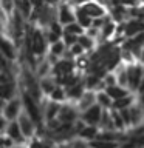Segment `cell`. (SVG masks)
Wrapping results in <instances>:
<instances>
[{
    "label": "cell",
    "instance_id": "9c48e42d",
    "mask_svg": "<svg viewBox=\"0 0 144 148\" xmlns=\"http://www.w3.org/2000/svg\"><path fill=\"white\" fill-rule=\"evenodd\" d=\"M74 71H79L74 59L60 57L57 62L53 63V66H51V74H53V76H60V74H68V73H74Z\"/></svg>",
    "mask_w": 144,
    "mask_h": 148
},
{
    "label": "cell",
    "instance_id": "4dcf8cb0",
    "mask_svg": "<svg viewBox=\"0 0 144 148\" xmlns=\"http://www.w3.org/2000/svg\"><path fill=\"white\" fill-rule=\"evenodd\" d=\"M139 6H141V9H143V11H144V2H143L141 5H139Z\"/></svg>",
    "mask_w": 144,
    "mask_h": 148
},
{
    "label": "cell",
    "instance_id": "2e32d148",
    "mask_svg": "<svg viewBox=\"0 0 144 148\" xmlns=\"http://www.w3.org/2000/svg\"><path fill=\"white\" fill-rule=\"evenodd\" d=\"M105 91L109 92V96L111 97L113 100H118V99H123V97H125V96H129L130 91L129 88H125V86H121V85H110V86H105Z\"/></svg>",
    "mask_w": 144,
    "mask_h": 148
},
{
    "label": "cell",
    "instance_id": "603a6c76",
    "mask_svg": "<svg viewBox=\"0 0 144 148\" xmlns=\"http://www.w3.org/2000/svg\"><path fill=\"white\" fill-rule=\"evenodd\" d=\"M123 142H115V140H101V139H95L90 142L91 148H121Z\"/></svg>",
    "mask_w": 144,
    "mask_h": 148
},
{
    "label": "cell",
    "instance_id": "4fadbf2b",
    "mask_svg": "<svg viewBox=\"0 0 144 148\" xmlns=\"http://www.w3.org/2000/svg\"><path fill=\"white\" fill-rule=\"evenodd\" d=\"M95 103H98V102H96V91L87 90L85 92H84V96L76 102V106H78V110L82 113V111L88 110L90 106H93Z\"/></svg>",
    "mask_w": 144,
    "mask_h": 148
},
{
    "label": "cell",
    "instance_id": "4316f807",
    "mask_svg": "<svg viewBox=\"0 0 144 148\" xmlns=\"http://www.w3.org/2000/svg\"><path fill=\"white\" fill-rule=\"evenodd\" d=\"M121 116H123V119H124V122L125 125H127V128L130 130L132 128V116H130V108H123V110H118Z\"/></svg>",
    "mask_w": 144,
    "mask_h": 148
},
{
    "label": "cell",
    "instance_id": "44dd1931",
    "mask_svg": "<svg viewBox=\"0 0 144 148\" xmlns=\"http://www.w3.org/2000/svg\"><path fill=\"white\" fill-rule=\"evenodd\" d=\"M48 99L54 100V102H59V103H65V102H68L67 88L57 85V86H56V90H54V91H53V92H51V94L48 96Z\"/></svg>",
    "mask_w": 144,
    "mask_h": 148
},
{
    "label": "cell",
    "instance_id": "3957f363",
    "mask_svg": "<svg viewBox=\"0 0 144 148\" xmlns=\"http://www.w3.org/2000/svg\"><path fill=\"white\" fill-rule=\"evenodd\" d=\"M127 74H129V90L136 94L138 88L144 79V65L139 62L129 63L127 65Z\"/></svg>",
    "mask_w": 144,
    "mask_h": 148
},
{
    "label": "cell",
    "instance_id": "7a4b0ae2",
    "mask_svg": "<svg viewBox=\"0 0 144 148\" xmlns=\"http://www.w3.org/2000/svg\"><path fill=\"white\" fill-rule=\"evenodd\" d=\"M23 111V102H22V96L19 94L16 97L9 100H2V116L5 119L11 120H17L19 116Z\"/></svg>",
    "mask_w": 144,
    "mask_h": 148
},
{
    "label": "cell",
    "instance_id": "484cf974",
    "mask_svg": "<svg viewBox=\"0 0 144 148\" xmlns=\"http://www.w3.org/2000/svg\"><path fill=\"white\" fill-rule=\"evenodd\" d=\"M62 40L65 42V45L68 46H73L74 43H78V40H79V36H74V34H70V32H64V36H62Z\"/></svg>",
    "mask_w": 144,
    "mask_h": 148
},
{
    "label": "cell",
    "instance_id": "8992f818",
    "mask_svg": "<svg viewBox=\"0 0 144 148\" xmlns=\"http://www.w3.org/2000/svg\"><path fill=\"white\" fill-rule=\"evenodd\" d=\"M79 117H81V111L78 110L76 103H73V102H65V103H62L59 116H57V119L62 123H74Z\"/></svg>",
    "mask_w": 144,
    "mask_h": 148
},
{
    "label": "cell",
    "instance_id": "7402d4cb",
    "mask_svg": "<svg viewBox=\"0 0 144 148\" xmlns=\"http://www.w3.org/2000/svg\"><path fill=\"white\" fill-rule=\"evenodd\" d=\"M111 120H113V125H115V128L118 130V131H129L123 116H121V113L115 108H111Z\"/></svg>",
    "mask_w": 144,
    "mask_h": 148
},
{
    "label": "cell",
    "instance_id": "d4e9b609",
    "mask_svg": "<svg viewBox=\"0 0 144 148\" xmlns=\"http://www.w3.org/2000/svg\"><path fill=\"white\" fill-rule=\"evenodd\" d=\"M68 148H91V147H90V142H87L82 137L76 136L71 140H68Z\"/></svg>",
    "mask_w": 144,
    "mask_h": 148
},
{
    "label": "cell",
    "instance_id": "52a82bcc",
    "mask_svg": "<svg viewBox=\"0 0 144 148\" xmlns=\"http://www.w3.org/2000/svg\"><path fill=\"white\" fill-rule=\"evenodd\" d=\"M102 114H104V108H102L99 103H95L93 106H90L88 110L82 111V113H81V119L87 125H98V127H99Z\"/></svg>",
    "mask_w": 144,
    "mask_h": 148
},
{
    "label": "cell",
    "instance_id": "d6986e66",
    "mask_svg": "<svg viewBox=\"0 0 144 148\" xmlns=\"http://www.w3.org/2000/svg\"><path fill=\"white\" fill-rule=\"evenodd\" d=\"M96 102L104 110H111L113 108V102L115 100L109 96V92H107L105 90H99V91H96Z\"/></svg>",
    "mask_w": 144,
    "mask_h": 148
},
{
    "label": "cell",
    "instance_id": "8fae6325",
    "mask_svg": "<svg viewBox=\"0 0 144 148\" xmlns=\"http://www.w3.org/2000/svg\"><path fill=\"white\" fill-rule=\"evenodd\" d=\"M3 133L8 134V136L11 137L16 143H26V142H28V139L23 136L22 128H20V125H19L17 120H11V122L8 123V127H6V130H5ZM3 133H2V134H3Z\"/></svg>",
    "mask_w": 144,
    "mask_h": 148
},
{
    "label": "cell",
    "instance_id": "7c38bea8",
    "mask_svg": "<svg viewBox=\"0 0 144 148\" xmlns=\"http://www.w3.org/2000/svg\"><path fill=\"white\" fill-rule=\"evenodd\" d=\"M87 91L85 85H84V79L81 82L74 83V85H70L67 86V96H68V102H73V103H76V102L81 99L84 96V92Z\"/></svg>",
    "mask_w": 144,
    "mask_h": 148
},
{
    "label": "cell",
    "instance_id": "ba28073f",
    "mask_svg": "<svg viewBox=\"0 0 144 148\" xmlns=\"http://www.w3.org/2000/svg\"><path fill=\"white\" fill-rule=\"evenodd\" d=\"M84 8V11H85L88 16L91 18H99V17H107L110 14V9L104 6L101 2H98V0H90V2L81 5Z\"/></svg>",
    "mask_w": 144,
    "mask_h": 148
},
{
    "label": "cell",
    "instance_id": "f546056e",
    "mask_svg": "<svg viewBox=\"0 0 144 148\" xmlns=\"http://www.w3.org/2000/svg\"><path fill=\"white\" fill-rule=\"evenodd\" d=\"M12 148H28V142L26 143H16Z\"/></svg>",
    "mask_w": 144,
    "mask_h": 148
},
{
    "label": "cell",
    "instance_id": "5b68a950",
    "mask_svg": "<svg viewBox=\"0 0 144 148\" xmlns=\"http://www.w3.org/2000/svg\"><path fill=\"white\" fill-rule=\"evenodd\" d=\"M17 122H19V125H20V128H22L23 136H25L28 140H31L33 137H36V136H37L39 127H37V123L31 119V116L28 114L25 110H23V111H22V114L19 116Z\"/></svg>",
    "mask_w": 144,
    "mask_h": 148
},
{
    "label": "cell",
    "instance_id": "30bf717a",
    "mask_svg": "<svg viewBox=\"0 0 144 148\" xmlns=\"http://www.w3.org/2000/svg\"><path fill=\"white\" fill-rule=\"evenodd\" d=\"M60 106L62 103H59V102H54L46 97L45 102L42 103V110H44V119H45V123L50 122V120H54L57 119L59 116V111H60Z\"/></svg>",
    "mask_w": 144,
    "mask_h": 148
},
{
    "label": "cell",
    "instance_id": "ac0fdd59",
    "mask_svg": "<svg viewBox=\"0 0 144 148\" xmlns=\"http://www.w3.org/2000/svg\"><path fill=\"white\" fill-rule=\"evenodd\" d=\"M99 131H101V128L98 127V125H85V127L82 128V131L79 133V137H82L84 140H87V142H91L98 137Z\"/></svg>",
    "mask_w": 144,
    "mask_h": 148
},
{
    "label": "cell",
    "instance_id": "ffe728a7",
    "mask_svg": "<svg viewBox=\"0 0 144 148\" xmlns=\"http://www.w3.org/2000/svg\"><path fill=\"white\" fill-rule=\"evenodd\" d=\"M67 49H68V46L65 45V42L62 39H60V40H57V42H54V43L50 45L48 54L53 56V57L60 59V57H64V54H65V51H67Z\"/></svg>",
    "mask_w": 144,
    "mask_h": 148
},
{
    "label": "cell",
    "instance_id": "e0dca14e",
    "mask_svg": "<svg viewBox=\"0 0 144 148\" xmlns=\"http://www.w3.org/2000/svg\"><path fill=\"white\" fill-rule=\"evenodd\" d=\"M74 12H76V22L79 23V25H82L85 29L93 25V18L84 11V8L81 6V5H74Z\"/></svg>",
    "mask_w": 144,
    "mask_h": 148
},
{
    "label": "cell",
    "instance_id": "cb8c5ba5",
    "mask_svg": "<svg viewBox=\"0 0 144 148\" xmlns=\"http://www.w3.org/2000/svg\"><path fill=\"white\" fill-rule=\"evenodd\" d=\"M85 31H87L85 28L82 25H79L78 22H73L70 25L64 26V32H70V34H74V36H82V34H85Z\"/></svg>",
    "mask_w": 144,
    "mask_h": 148
},
{
    "label": "cell",
    "instance_id": "83f0119b",
    "mask_svg": "<svg viewBox=\"0 0 144 148\" xmlns=\"http://www.w3.org/2000/svg\"><path fill=\"white\" fill-rule=\"evenodd\" d=\"M139 94H144V79H143L141 85H139V88H138V91H136V96H139Z\"/></svg>",
    "mask_w": 144,
    "mask_h": 148
},
{
    "label": "cell",
    "instance_id": "f1b7e54d",
    "mask_svg": "<svg viewBox=\"0 0 144 148\" xmlns=\"http://www.w3.org/2000/svg\"><path fill=\"white\" fill-rule=\"evenodd\" d=\"M73 5H84V3H87V2H90V0H70Z\"/></svg>",
    "mask_w": 144,
    "mask_h": 148
},
{
    "label": "cell",
    "instance_id": "5bb4252c",
    "mask_svg": "<svg viewBox=\"0 0 144 148\" xmlns=\"http://www.w3.org/2000/svg\"><path fill=\"white\" fill-rule=\"evenodd\" d=\"M39 83H40V90L44 92L45 97H48L51 92L56 90V86H57V82H56V77L53 74H48V76H44L39 79Z\"/></svg>",
    "mask_w": 144,
    "mask_h": 148
},
{
    "label": "cell",
    "instance_id": "277c9868",
    "mask_svg": "<svg viewBox=\"0 0 144 148\" xmlns=\"http://www.w3.org/2000/svg\"><path fill=\"white\" fill-rule=\"evenodd\" d=\"M56 17L62 25H70L76 22V12H74V5L70 0H60V3L56 6Z\"/></svg>",
    "mask_w": 144,
    "mask_h": 148
},
{
    "label": "cell",
    "instance_id": "6da1fadb",
    "mask_svg": "<svg viewBox=\"0 0 144 148\" xmlns=\"http://www.w3.org/2000/svg\"><path fill=\"white\" fill-rule=\"evenodd\" d=\"M20 56H22V48L19 46V43L11 36L3 34L2 36V57H5L9 62L17 63L20 60Z\"/></svg>",
    "mask_w": 144,
    "mask_h": 148
},
{
    "label": "cell",
    "instance_id": "9a60e30c",
    "mask_svg": "<svg viewBox=\"0 0 144 148\" xmlns=\"http://www.w3.org/2000/svg\"><path fill=\"white\" fill-rule=\"evenodd\" d=\"M130 116H132V128L144 122V106L139 105L138 100L130 106Z\"/></svg>",
    "mask_w": 144,
    "mask_h": 148
}]
</instances>
